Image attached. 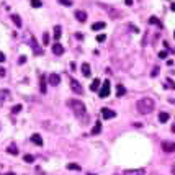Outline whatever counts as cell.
I'll return each mask as SVG.
<instances>
[{
    "label": "cell",
    "mask_w": 175,
    "mask_h": 175,
    "mask_svg": "<svg viewBox=\"0 0 175 175\" xmlns=\"http://www.w3.org/2000/svg\"><path fill=\"white\" fill-rule=\"evenodd\" d=\"M136 106H138V111L141 113V115H149V113L154 110L155 103H154V100H152L150 97H144V98H139L138 100Z\"/></svg>",
    "instance_id": "cell-1"
},
{
    "label": "cell",
    "mask_w": 175,
    "mask_h": 175,
    "mask_svg": "<svg viewBox=\"0 0 175 175\" xmlns=\"http://www.w3.org/2000/svg\"><path fill=\"white\" fill-rule=\"evenodd\" d=\"M69 106L72 108V111H74V115L77 118H82L85 113H87V108H85V105H83V102L80 100H69Z\"/></svg>",
    "instance_id": "cell-2"
},
{
    "label": "cell",
    "mask_w": 175,
    "mask_h": 175,
    "mask_svg": "<svg viewBox=\"0 0 175 175\" xmlns=\"http://www.w3.org/2000/svg\"><path fill=\"white\" fill-rule=\"evenodd\" d=\"M110 92H111V88H110V80H105V82L102 83L100 90H98V95H100V98H106V97L110 95Z\"/></svg>",
    "instance_id": "cell-3"
},
{
    "label": "cell",
    "mask_w": 175,
    "mask_h": 175,
    "mask_svg": "<svg viewBox=\"0 0 175 175\" xmlns=\"http://www.w3.org/2000/svg\"><path fill=\"white\" fill-rule=\"evenodd\" d=\"M69 85H71V88H72V92H74V93H77V95H82V93H83V88H82V85H80L79 80L71 79V80H69Z\"/></svg>",
    "instance_id": "cell-4"
},
{
    "label": "cell",
    "mask_w": 175,
    "mask_h": 175,
    "mask_svg": "<svg viewBox=\"0 0 175 175\" xmlns=\"http://www.w3.org/2000/svg\"><path fill=\"white\" fill-rule=\"evenodd\" d=\"M10 90H7V88H2L0 90V106H4L5 102H8L10 100Z\"/></svg>",
    "instance_id": "cell-5"
},
{
    "label": "cell",
    "mask_w": 175,
    "mask_h": 175,
    "mask_svg": "<svg viewBox=\"0 0 175 175\" xmlns=\"http://www.w3.org/2000/svg\"><path fill=\"white\" fill-rule=\"evenodd\" d=\"M162 150L170 154V152H175V142H170V141H164L162 142Z\"/></svg>",
    "instance_id": "cell-6"
},
{
    "label": "cell",
    "mask_w": 175,
    "mask_h": 175,
    "mask_svg": "<svg viewBox=\"0 0 175 175\" xmlns=\"http://www.w3.org/2000/svg\"><path fill=\"white\" fill-rule=\"evenodd\" d=\"M102 116H103V120H111L116 116V111H113L110 108H102Z\"/></svg>",
    "instance_id": "cell-7"
},
{
    "label": "cell",
    "mask_w": 175,
    "mask_h": 175,
    "mask_svg": "<svg viewBox=\"0 0 175 175\" xmlns=\"http://www.w3.org/2000/svg\"><path fill=\"white\" fill-rule=\"evenodd\" d=\"M123 175H146L144 169H131V170H125Z\"/></svg>",
    "instance_id": "cell-8"
},
{
    "label": "cell",
    "mask_w": 175,
    "mask_h": 175,
    "mask_svg": "<svg viewBox=\"0 0 175 175\" xmlns=\"http://www.w3.org/2000/svg\"><path fill=\"white\" fill-rule=\"evenodd\" d=\"M80 71H82L83 77H90V75H92V71H90V64H88V62H83L82 66H80Z\"/></svg>",
    "instance_id": "cell-9"
},
{
    "label": "cell",
    "mask_w": 175,
    "mask_h": 175,
    "mask_svg": "<svg viewBox=\"0 0 175 175\" xmlns=\"http://www.w3.org/2000/svg\"><path fill=\"white\" fill-rule=\"evenodd\" d=\"M29 41H31V48H33V51H34V54H43V49L39 46H38V43H36V38L34 36H31V39H29Z\"/></svg>",
    "instance_id": "cell-10"
},
{
    "label": "cell",
    "mask_w": 175,
    "mask_h": 175,
    "mask_svg": "<svg viewBox=\"0 0 175 175\" xmlns=\"http://www.w3.org/2000/svg\"><path fill=\"white\" fill-rule=\"evenodd\" d=\"M52 52H54L56 56H62L64 54V46L61 43H56L54 46H52Z\"/></svg>",
    "instance_id": "cell-11"
},
{
    "label": "cell",
    "mask_w": 175,
    "mask_h": 175,
    "mask_svg": "<svg viewBox=\"0 0 175 175\" xmlns=\"http://www.w3.org/2000/svg\"><path fill=\"white\" fill-rule=\"evenodd\" d=\"M75 18H77V21L83 23V21L87 20V12H83V10H77V12H75Z\"/></svg>",
    "instance_id": "cell-12"
},
{
    "label": "cell",
    "mask_w": 175,
    "mask_h": 175,
    "mask_svg": "<svg viewBox=\"0 0 175 175\" xmlns=\"http://www.w3.org/2000/svg\"><path fill=\"white\" fill-rule=\"evenodd\" d=\"M49 83L51 85H59V83H61V75L59 74H51L49 75Z\"/></svg>",
    "instance_id": "cell-13"
},
{
    "label": "cell",
    "mask_w": 175,
    "mask_h": 175,
    "mask_svg": "<svg viewBox=\"0 0 175 175\" xmlns=\"http://www.w3.org/2000/svg\"><path fill=\"white\" fill-rule=\"evenodd\" d=\"M31 142L36 144V146H43V138L39 134H33V136H31Z\"/></svg>",
    "instance_id": "cell-14"
},
{
    "label": "cell",
    "mask_w": 175,
    "mask_h": 175,
    "mask_svg": "<svg viewBox=\"0 0 175 175\" xmlns=\"http://www.w3.org/2000/svg\"><path fill=\"white\" fill-rule=\"evenodd\" d=\"M125 93H126L125 85H121V83H120V85H116V97H118V98H121V97L125 95Z\"/></svg>",
    "instance_id": "cell-15"
},
{
    "label": "cell",
    "mask_w": 175,
    "mask_h": 175,
    "mask_svg": "<svg viewBox=\"0 0 175 175\" xmlns=\"http://www.w3.org/2000/svg\"><path fill=\"white\" fill-rule=\"evenodd\" d=\"M61 31H62V28H61V26L59 25H56L54 26V38H56V43H59V39H61Z\"/></svg>",
    "instance_id": "cell-16"
},
{
    "label": "cell",
    "mask_w": 175,
    "mask_h": 175,
    "mask_svg": "<svg viewBox=\"0 0 175 175\" xmlns=\"http://www.w3.org/2000/svg\"><path fill=\"white\" fill-rule=\"evenodd\" d=\"M105 26H106V25H105V21H97V23H93V25H92V29H93V31H98V29H103Z\"/></svg>",
    "instance_id": "cell-17"
},
{
    "label": "cell",
    "mask_w": 175,
    "mask_h": 175,
    "mask_svg": "<svg viewBox=\"0 0 175 175\" xmlns=\"http://www.w3.org/2000/svg\"><path fill=\"white\" fill-rule=\"evenodd\" d=\"M90 90H92V92H97V90H100V80H98V79H93L92 85H90Z\"/></svg>",
    "instance_id": "cell-18"
},
{
    "label": "cell",
    "mask_w": 175,
    "mask_h": 175,
    "mask_svg": "<svg viewBox=\"0 0 175 175\" xmlns=\"http://www.w3.org/2000/svg\"><path fill=\"white\" fill-rule=\"evenodd\" d=\"M169 113H165V111H162L160 113V115H159V121H160V123H167V121H169Z\"/></svg>",
    "instance_id": "cell-19"
},
{
    "label": "cell",
    "mask_w": 175,
    "mask_h": 175,
    "mask_svg": "<svg viewBox=\"0 0 175 175\" xmlns=\"http://www.w3.org/2000/svg\"><path fill=\"white\" fill-rule=\"evenodd\" d=\"M7 150H8V154H12V155H17L18 154V147L15 146V144H10Z\"/></svg>",
    "instance_id": "cell-20"
},
{
    "label": "cell",
    "mask_w": 175,
    "mask_h": 175,
    "mask_svg": "<svg viewBox=\"0 0 175 175\" xmlns=\"http://www.w3.org/2000/svg\"><path fill=\"white\" fill-rule=\"evenodd\" d=\"M100 133H102V123L97 121V125L93 126V129H92V134H100Z\"/></svg>",
    "instance_id": "cell-21"
},
{
    "label": "cell",
    "mask_w": 175,
    "mask_h": 175,
    "mask_svg": "<svg viewBox=\"0 0 175 175\" xmlns=\"http://www.w3.org/2000/svg\"><path fill=\"white\" fill-rule=\"evenodd\" d=\"M67 169H69V170H80V169H82V167H80L79 164L72 162V164H67Z\"/></svg>",
    "instance_id": "cell-22"
},
{
    "label": "cell",
    "mask_w": 175,
    "mask_h": 175,
    "mask_svg": "<svg viewBox=\"0 0 175 175\" xmlns=\"http://www.w3.org/2000/svg\"><path fill=\"white\" fill-rule=\"evenodd\" d=\"M149 23H150V25H157L159 28H162V23H160V21H159L155 17H150L149 18Z\"/></svg>",
    "instance_id": "cell-23"
},
{
    "label": "cell",
    "mask_w": 175,
    "mask_h": 175,
    "mask_svg": "<svg viewBox=\"0 0 175 175\" xmlns=\"http://www.w3.org/2000/svg\"><path fill=\"white\" fill-rule=\"evenodd\" d=\"M12 20H13V23H15L18 28H21V20H20V17H18V15H12Z\"/></svg>",
    "instance_id": "cell-24"
},
{
    "label": "cell",
    "mask_w": 175,
    "mask_h": 175,
    "mask_svg": "<svg viewBox=\"0 0 175 175\" xmlns=\"http://www.w3.org/2000/svg\"><path fill=\"white\" fill-rule=\"evenodd\" d=\"M21 108H23L21 105H15V106L12 108V113H13V115H18V113L21 111Z\"/></svg>",
    "instance_id": "cell-25"
},
{
    "label": "cell",
    "mask_w": 175,
    "mask_h": 175,
    "mask_svg": "<svg viewBox=\"0 0 175 175\" xmlns=\"http://www.w3.org/2000/svg\"><path fill=\"white\" fill-rule=\"evenodd\" d=\"M41 93H46V82H44V75H41Z\"/></svg>",
    "instance_id": "cell-26"
},
{
    "label": "cell",
    "mask_w": 175,
    "mask_h": 175,
    "mask_svg": "<svg viewBox=\"0 0 175 175\" xmlns=\"http://www.w3.org/2000/svg\"><path fill=\"white\" fill-rule=\"evenodd\" d=\"M41 5V0H31V7H34V8H39Z\"/></svg>",
    "instance_id": "cell-27"
},
{
    "label": "cell",
    "mask_w": 175,
    "mask_h": 175,
    "mask_svg": "<svg viewBox=\"0 0 175 175\" xmlns=\"http://www.w3.org/2000/svg\"><path fill=\"white\" fill-rule=\"evenodd\" d=\"M165 83H167V88H172V90L175 88V83H174V80H172V79H167Z\"/></svg>",
    "instance_id": "cell-28"
},
{
    "label": "cell",
    "mask_w": 175,
    "mask_h": 175,
    "mask_svg": "<svg viewBox=\"0 0 175 175\" xmlns=\"http://www.w3.org/2000/svg\"><path fill=\"white\" fill-rule=\"evenodd\" d=\"M59 4H62L64 7H72V0H57Z\"/></svg>",
    "instance_id": "cell-29"
},
{
    "label": "cell",
    "mask_w": 175,
    "mask_h": 175,
    "mask_svg": "<svg viewBox=\"0 0 175 175\" xmlns=\"http://www.w3.org/2000/svg\"><path fill=\"white\" fill-rule=\"evenodd\" d=\"M43 44H44V46H46V44H49V34H48V33L43 34Z\"/></svg>",
    "instance_id": "cell-30"
},
{
    "label": "cell",
    "mask_w": 175,
    "mask_h": 175,
    "mask_svg": "<svg viewBox=\"0 0 175 175\" xmlns=\"http://www.w3.org/2000/svg\"><path fill=\"white\" fill-rule=\"evenodd\" d=\"M23 159H25V162H33V160H34V157H33L31 154H26Z\"/></svg>",
    "instance_id": "cell-31"
},
{
    "label": "cell",
    "mask_w": 175,
    "mask_h": 175,
    "mask_svg": "<svg viewBox=\"0 0 175 175\" xmlns=\"http://www.w3.org/2000/svg\"><path fill=\"white\" fill-rule=\"evenodd\" d=\"M105 39H106V36H105V34H98V36H97V41H98V43H103Z\"/></svg>",
    "instance_id": "cell-32"
},
{
    "label": "cell",
    "mask_w": 175,
    "mask_h": 175,
    "mask_svg": "<svg viewBox=\"0 0 175 175\" xmlns=\"http://www.w3.org/2000/svg\"><path fill=\"white\" fill-rule=\"evenodd\" d=\"M159 57H160V59H165V57H167V52H165V51H160V52H159Z\"/></svg>",
    "instance_id": "cell-33"
},
{
    "label": "cell",
    "mask_w": 175,
    "mask_h": 175,
    "mask_svg": "<svg viewBox=\"0 0 175 175\" xmlns=\"http://www.w3.org/2000/svg\"><path fill=\"white\" fill-rule=\"evenodd\" d=\"M5 74H7V71H5L4 67H0V77H5Z\"/></svg>",
    "instance_id": "cell-34"
},
{
    "label": "cell",
    "mask_w": 175,
    "mask_h": 175,
    "mask_svg": "<svg viewBox=\"0 0 175 175\" xmlns=\"http://www.w3.org/2000/svg\"><path fill=\"white\" fill-rule=\"evenodd\" d=\"M0 62H5V54L0 51Z\"/></svg>",
    "instance_id": "cell-35"
},
{
    "label": "cell",
    "mask_w": 175,
    "mask_h": 175,
    "mask_svg": "<svg viewBox=\"0 0 175 175\" xmlns=\"http://www.w3.org/2000/svg\"><path fill=\"white\" fill-rule=\"evenodd\" d=\"M157 74H159V67H155L154 71H152V77H155V75H157Z\"/></svg>",
    "instance_id": "cell-36"
},
{
    "label": "cell",
    "mask_w": 175,
    "mask_h": 175,
    "mask_svg": "<svg viewBox=\"0 0 175 175\" xmlns=\"http://www.w3.org/2000/svg\"><path fill=\"white\" fill-rule=\"evenodd\" d=\"M26 62V57H25V56H21V57H20V64H25Z\"/></svg>",
    "instance_id": "cell-37"
},
{
    "label": "cell",
    "mask_w": 175,
    "mask_h": 175,
    "mask_svg": "<svg viewBox=\"0 0 175 175\" xmlns=\"http://www.w3.org/2000/svg\"><path fill=\"white\" fill-rule=\"evenodd\" d=\"M125 4L128 5V7H131V5H133V0H125Z\"/></svg>",
    "instance_id": "cell-38"
},
{
    "label": "cell",
    "mask_w": 175,
    "mask_h": 175,
    "mask_svg": "<svg viewBox=\"0 0 175 175\" xmlns=\"http://www.w3.org/2000/svg\"><path fill=\"white\" fill-rule=\"evenodd\" d=\"M75 38H77V39H82L83 36H82V34H80V33H75Z\"/></svg>",
    "instance_id": "cell-39"
},
{
    "label": "cell",
    "mask_w": 175,
    "mask_h": 175,
    "mask_svg": "<svg viewBox=\"0 0 175 175\" xmlns=\"http://www.w3.org/2000/svg\"><path fill=\"white\" fill-rule=\"evenodd\" d=\"M170 8H172V12H175V2L172 4V7H170Z\"/></svg>",
    "instance_id": "cell-40"
},
{
    "label": "cell",
    "mask_w": 175,
    "mask_h": 175,
    "mask_svg": "<svg viewBox=\"0 0 175 175\" xmlns=\"http://www.w3.org/2000/svg\"><path fill=\"white\" fill-rule=\"evenodd\" d=\"M172 174L175 175V164H174V167H172Z\"/></svg>",
    "instance_id": "cell-41"
},
{
    "label": "cell",
    "mask_w": 175,
    "mask_h": 175,
    "mask_svg": "<svg viewBox=\"0 0 175 175\" xmlns=\"http://www.w3.org/2000/svg\"><path fill=\"white\" fill-rule=\"evenodd\" d=\"M172 131H174V133H175V125H174V126H172Z\"/></svg>",
    "instance_id": "cell-42"
},
{
    "label": "cell",
    "mask_w": 175,
    "mask_h": 175,
    "mask_svg": "<svg viewBox=\"0 0 175 175\" xmlns=\"http://www.w3.org/2000/svg\"><path fill=\"white\" fill-rule=\"evenodd\" d=\"M5 175H15V174H12V172H8V174H5Z\"/></svg>",
    "instance_id": "cell-43"
},
{
    "label": "cell",
    "mask_w": 175,
    "mask_h": 175,
    "mask_svg": "<svg viewBox=\"0 0 175 175\" xmlns=\"http://www.w3.org/2000/svg\"><path fill=\"white\" fill-rule=\"evenodd\" d=\"M174 38H175V31H174Z\"/></svg>",
    "instance_id": "cell-44"
},
{
    "label": "cell",
    "mask_w": 175,
    "mask_h": 175,
    "mask_svg": "<svg viewBox=\"0 0 175 175\" xmlns=\"http://www.w3.org/2000/svg\"><path fill=\"white\" fill-rule=\"evenodd\" d=\"M90 175H95V174H90Z\"/></svg>",
    "instance_id": "cell-45"
}]
</instances>
